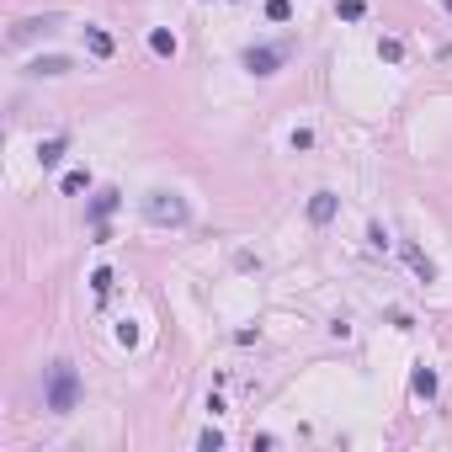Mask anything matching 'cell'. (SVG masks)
Here are the masks:
<instances>
[{
    "mask_svg": "<svg viewBox=\"0 0 452 452\" xmlns=\"http://www.w3.org/2000/svg\"><path fill=\"white\" fill-rule=\"evenodd\" d=\"M43 405L54 410V415H70L75 405H80V372H75V362H54L48 368V383H43Z\"/></svg>",
    "mask_w": 452,
    "mask_h": 452,
    "instance_id": "6da1fadb",
    "label": "cell"
},
{
    "mask_svg": "<svg viewBox=\"0 0 452 452\" xmlns=\"http://www.w3.org/2000/svg\"><path fill=\"white\" fill-rule=\"evenodd\" d=\"M144 218L160 224V229H181L187 224V203H181L176 192H149V197H144Z\"/></svg>",
    "mask_w": 452,
    "mask_h": 452,
    "instance_id": "7a4b0ae2",
    "label": "cell"
},
{
    "mask_svg": "<svg viewBox=\"0 0 452 452\" xmlns=\"http://www.w3.org/2000/svg\"><path fill=\"white\" fill-rule=\"evenodd\" d=\"M282 59H287V48H245V70L261 75V80H266V75H277V64H282Z\"/></svg>",
    "mask_w": 452,
    "mask_h": 452,
    "instance_id": "3957f363",
    "label": "cell"
},
{
    "mask_svg": "<svg viewBox=\"0 0 452 452\" xmlns=\"http://www.w3.org/2000/svg\"><path fill=\"white\" fill-rule=\"evenodd\" d=\"M335 208H341V203H335V192H314V197H309V218H314V224H330Z\"/></svg>",
    "mask_w": 452,
    "mask_h": 452,
    "instance_id": "277c9868",
    "label": "cell"
},
{
    "mask_svg": "<svg viewBox=\"0 0 452 452\" xmlns=\"http://www.w3.org/2000/svg\"><path fill=\"white\" fill-rule=\"evenodd\" d=\"M107 213H118V192L101 187V192L91 197V218H96V224H107Z\"/></svg>",
    "mask_w": 452,
    "mask_h": 452,
    "instance_id": "5b68a950",
    "label": "cell"
},
{
    "mask_svg": "<svg viewBox=\"0 0 452 452\" xmlns=\"http://www.w3.org/2000/svg\"><path fill=\"white\" fill-rule=\"evenodd\" d=\"M85 48H91L96 59H112V48H118V43H112V32H101V27H85Z\"/></svg>",
    "mask_w": 452,
    "mask_h": 452,
    "instance_id": "8992f818",
    "label": "cell"
},
{
    "mask_svg": "<svg viewBox=\"0 0 452 452\" xmlns=\"http://www.w3.org/2000/svg\"><path fill=\"white\" fill-rule=\"evenodd\" d=\"M410 389H415V399H437V372H431L426 362H420V368H415V378H410Z\"/></svg>",
    "mask_w": 452,
    "mask_h": 452,
    "instance_id": "52a82bcc",
    "label": "cell"
},
{
    "mask_svg": "<svg viewBox=\"0 0 452 452\" xmlns=\"http://www.w3.org/2000/svg\"><path fill=\"white\" fill-rule=\"evenodd\" d=\"M149 48H155V54H160V59H176V32H165V27H155V32H149Z\"/></svg>",
    "mask_w": 452,
    "mask_h": 452,
    "instance_id": "ba28073f",
    "label": "cell"
},
{
    "mask_svg": "<svg viewBox=\"0 0 452 452\" xmlns=\"http://www.w3.org/2000/svg\"><path fill=\"white\" fill-rule=\"evenodd\" d=\"M64 160V139H48V144H37V165L43 170H54Z\"/></svg>",
    "mask_w": 452,
    "mask_h": 452,
    "instance_id": "9c48e42d",
    "label": "cell"
},
{
    "mask_svg": "<svg viewBox=\"0 0 452 452\" xmlns=\"http://www.w3.org/2000/svg\"><path fill=\"white\" fill-rule=\"evenodd\" d=\"M37 32H54V16H43V22H22L11 32V43H27V37H37Z\"/></svg>",
    "mask_w": 452,
    "mask_h": 452,
    "instance_id": "30bf717a",
    "label": "cell"
},
{
    "mask_svg": "<svg viewBox=\"0 0 452 452\" xmlns=\"http://www.w3.org/2000/svg\"><path fill=\"white\" fill-rule=\"evenodd\" d=\"M335 16H341V22H362V16H368V0H341Z\"/></svg>",
    "mask_w": 452,
    "mask_h": 452,
    "instance_id": "8fae6325",
    "label": "cell"
},
{
    "mask_svg": "<svg viewBox=\"0 0 452 452\" xmlns=\"http://www.w3.org/2000/svg\"><path fill=\"white\" fill-rule=\"evenodd\" d=\"M378 59L399 64V59H405V43H399V37H378Z\"/></svg>",
    "mask_w": 452,
    "mask_h": 452,
    "instance_id": "7c38bea8",
    "label": "cell"
},
{
    "mask_svg": "<svg viewBox=\"0 0 452 452\" xmlns=\"http://www.w3.org/2000/svg\"><path fill=\"white\" fill-rule=\"evenodd\" d=\"M266 22H293V0H266Z\"/></svg>",
    "mask_w": 452,
    "mask_h": 452,
    "instance_id": "4fadbf2b",
    "label": "cell"
},
{
    "mask_svg": "<svg viewBox=\"0 0 452 452\" xmlns=\"http://www.w3.org/2000/svg\"><path fill=\"white\" fill-rule=\"evenodd\" d=\"M405 256H410V266L420 272V282H437V266H431L426 256H420V250H405Z\"/></svg>",
    "mask_w": 452,
    "mask_h": 452,
    "instance_id": "5bb4252c",
    "label": "cell"
},
{
    "mask_svg": "<svg viewBox=\"0 0 452 452\" xmlns=\"http://www.w3.org/2000/svg\"><path fill=\"white\" fill-rule=\"evenodd\" d=\"M70 70V59H59V54H54V59H37L32 64V75H64Z\"/></svg>",
    "mask_w": 452,
    "mask_h": 452,
    "instance_id": "9a60e30c",
    "label": "cell"
},
{
    "mask_svg": "<svg viewBox=\"0 0 452 452\" xmlns=\"http://www.w3.org/2000/svg\"><path fill=\"white\" fill-rule=\"evenodd\" d=\"M91 287H96V298L112 293V272H107V266H96V272H91Z\"/></svg>",
    "mask_w": 452,
    "mask_h": 452,
    "instance_id": "2e32d148",
    "label": "cell"
},
{
    "mask_svg": "<svg viewBox=\"0 0 452 452\" xmlns=\"http://www.w3.org/2000/svg\"><path fill=\"white\" fill-rule=\"evenodd\" d=\"M85 187H91V170H70V176H64V192H70V197L85 192Z\"/></svg>",
    "mask_w": 452,
    "mask_h": 452,
    "instance_id": "e0dca14e",
    "label": "cell"
},
{
    "mask_svg": "<svg viewBox=\"0 0 452 452\" xmlns=\"http://www.w3.org/2000/svg\"><path fill=\"white\" fill-rule=\"evenodd\" d=\"M118 341H123V346H133V341H139V325H133V320H128V325H118Z\"/></svg>",
    "mask_w": 452,
    "mask_h": 452,
    "instance_id": "ac0fdd59",
    "label": "cell"
},
{
    "mask_svg": "<svg viewBox=\"0 0 452 452\" xmlns=\"http://www.w3.org/2000/svg\"><path fill=\"white\" fill-rule=\"evenodd\" d=\"M441 6H447V11H452V0H441Z\"/></svg>",
    "mask_w": 452,
    "mask_h": 452,
    "instance_id": "d6986e66",
    "label": "cell"
}]
</instances>
